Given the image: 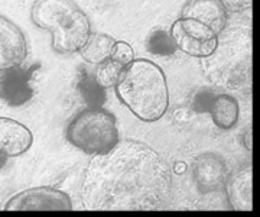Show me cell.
Returning a JSON list of instances; mask_svg holds the SVG:
<instances>
[{"label":"cell","mask_w":260,"mask_h":217,"mask_svg":"<svg viewBox=\"0 0 260 217\" xmlns=\"http://www.w3.org/2000/svg\"><path fill=\"white\" fill-rule=\"evenodd\" d=\"M114 91L121 103L142 122H158L167 114L169 107L167 76L150 59L135 58L124 66Z\"/></svg>","instance_id":"obj_2"},{"label":"cell","mask_w":260,"mask_h":217,"mask_svg":"<svg viewBox=\"0 0 260 217\" xmlns=\"http://www.w3.org/2000/svg\"><path fill=\"white\" fill-rule=\"evenodd\" d=\"M6 211H68L73 210L70 196L61 190L42 185L28 189L10 198L5 204Z\"/></svg>","instance_id":"obj_5"},{"label":"cell","mask_w":260,"mask_h":217,"mask_svg":"<svg viewBox=\"0 0 260 217\" xmlns=\"http://www.w3.org/2000/svg\"><path fill=\"white\" fill-rule=\"evenodd\" d=\"M181 18L198 20L220 35L227 25L229 12L220 0H188L182 8Z\"/></svg>","instance_id":"obj_11"},{"label":"cell","mask_w":260,"mask_h":217,"mask_svg":"<svg viewBox=\"0 0 260 217\" xmlns=\"http://www.w3.org/2000/svg\"><path fill=\"white\" fill-rule=\"evenodd\" d=\"M192 175L197 189L203 194H208L224 189L230 172L221 157L213 152H205L195 158Z\"/></svg>","instance_id":"obj_8"},{"label":"cell","mask_w":260,"mask_h":217,"mask_svg":"<svg viewBox=\"0 0 260 217\" xmlns=\"http://www.w3.org/2000/svg\"><path fill=\"white\" fill-rule=\"evenodd\" d=\"M251 165L247 164L229 177L224 189L227 193L229 203L233 210L237 211H251Z\"/></svg>","instance_id":"obj_12"},{"label":"cell","mask_w":260,"mask_h":217,"mask_svg":"<svg viewBox=\"0 0 260 217\" xmlns=\"http://www.w3.org/2000/svg\"><path fill=\"white\" fill-rule=\"evenodd\" d=\"M52 37V49L58 54H77L88 41L91 30V22L81 8L64 20L59 26L49 32Z\"/></svg>","instance_id":"obj_6"},{"label":"cell","mask_w":260,"mask_h":217,"mask_svg":"<svg viewBox=\"0 0 260 217\" xmlns=\"http://www.w3.org/2000/svg\"><path fill=\"white\" fill-rule=\"evenodd\" d=\"M224 5V8L227 12H244V10L250 9L251 0H220Z\"/></svg>","instance_id":"obj_17"},{"label":"cell","mask_w":260,"mask_h":217,"mask_svg":"<svg viewBox=\"0 0 260 217\" xmlns=\"http://www.w3.org/2000/svg\"><path fill=\"white\" fill-rule=\"evenodd\" d=\"M210 114L217 128L229 131L239 122L240 106L233 96L225 95V93L217 95L210 106Z\"/></svg>","instance_id":"obj_13"},{"label":"cell","mask_w":260,"mask_h":217,"mask_svg":"<svg viewBox=\"0 0 260 217\" xmlns=\"http://www.w3.org/2000/svg\"><path fill=\"white\" fill-rule=\"evenodd\" d=\"M114 61L120 63L121 66H127L133 59H135V51L133 47L126 41H116L114 47H113L112 57Z\"/></svg>","instance_id":"obj_16"},{"label":"cell","mask_w":260,"mask_h":217,"mask_svg":"<svg viewBox=\"0 0 260 217\" xmlns=\"http://www.w3.org/2000/svg\"><path fill=\"white\" fill-rule=\"evenodd\" d=\"M67 139L87 155L104 153L120 141L117 119L103 107L84 109L68 123Z\"/></svg>","instance_id":"obj_3"},{"label":"cell","mask_w":260,"mask_h":217,"mask_svg":"<svg viewBox=\"0 0 260 217\" xmlns=\"http://www.w3.org/2000/svg\"><path fill=\"white\" fill-rule=\"evenodd\" d=\"M78 9L74 0H35L30 8V19L39 29L52 32Z\"/></svg>","instance_id":"obj_9"},{"label":"cell","mask_w":260,"mask_h":217,"mask_svg":"<svg viewBox=\"0 0 260 217\" xmlns=\"http://www.w3.org/2000/svg\"><path fill=\"white\" fill-rule=\"evenodd\" d=\"M171 38L179 51L194 58L211 57L218 48V35L194 19L175 20L171 26Z\"/></svg>","instance_id":"obj_4"},{"label":"cell","mask_w":260,"mask_h":217,"mask_svg":"<svg viewBox=\"0 0 260 217\" xmlns=\"http://www.w3.org/2000/svg\"><path fill=\"white\" fill-rule=\"evenodd\" d=\"M116 39L107 34H91L83 49L78 52L85 63L97 66L112 57Z\"/></svg>","instance_id":"obj_14"},{"label":"cell","mask_w":260,"mask_h":217,"mask_svg":"<svg viewBox=\"0 0 260 217\" xmlns=\"http://www.w3.org/2000/svg\"><path fill=\"white\" fill-rule=\"evenodd\" d=\"M34 135L23 123L0 116V155L15 158L30 149Z\"/></svg>","instance_id":"obj_10"},{"label":"cell","mask_w":260,"mask_h":217,"mask_svg":"<svg viewBox=\"0 0 260 217\" xmlns=\"http://www.w3.org/2000/svg\"><path fill=\"white\" fill-rule=\"evenodd\" d=\"M28 58V42L23 30L0 13V71H13Z\"/></svg>","instance_id":"obj_7"},{"label":"cell","mask_w":260,"mask_h":217,"mask_svg":"<svg viewBox=\"0 0 260 217\" xmlns=\"http://www.w3.org/2000/svg\"><path fill=\"white\" fill-rule=\"evenodd\" d=\"M123 68L124 66H121L120 63L114 61L113 58H109L95 66L94 80H95L97 85L102 88H112L117 84L121 73H123Z\"/></svg>","instance_id":"obj_15"},{"label":"cell","mask_w":260,"mask_h":217,"mask_svg":"<svg viewBox=\"0 0 260 217\" xmlns=\"http://www.w3.org/2000/svg\"><path fill=\"white\" fill-rule=\"evenodd\" d=\"M172 172L158 152L136 139L93 155L84 168L80 200L85 210L150 211L167 206Z\"/></svg>","instance_id":"obj_1"}]
</instances>
